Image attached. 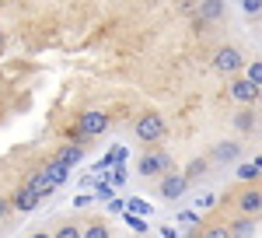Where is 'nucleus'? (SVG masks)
<instances>
[{"label": "nucleus", "instance_id": "39448f33", "mask_svg": "<svg viewBox=\"0 0 262 238\" xmlns=\"http://www.w3.org/2000/svg\"><path fill=\"white\" fill-rule=\"evenodd\" d=\"M227 95L238 102V105H255L259 102V84H252L248 77H234L231 88H227Z\"/></svg>", "mask_w": 262, "mask_h": 238}, {"label": "nucleus", "instance_id": "0eeeda50", "mask_svg": "<svg viewBox=\"0 0 262 238\" xmlns=\"http://www.w3.org/2000/svg\"><path fill=\"white\" fill-rule=\"evenodd\" d=\"M234 203H238V214H242V217H259V210H262V193H259V186H248V189H242Z\"/></svg>", "mask_w": 262, "mask_h": 238}, {"label": "nucleus", "instance_id": "423d86ee", "mask_svg": "<svg viewBox=\"0 0 262 238\" xmlns=\"http://www.w3.org/2000/svg\"><path fill=\"white\" fill-rule=\"evenodd\" d=\"M210 161H213V165H238V161H242V144H238V140H221V144H213Z\"/></svg>", "mask_w": 262, "mask_h": 238}, {"label": "nucleus", "instance_id": "412c9836", "mask_svg": "<svg viewBox=\"0 0 262 238\" xmlns=\"http://www.w3.org/2000/svg\"><path fill=\"white\" fill-rule=\"evenodd\" d=\"M7 217H11V200L0 196V221H7Z\"/></svg>", "mask_w": 262, "mask_h": 238}, {"label": "nucleus", "instance_id": "4be33fe9", "mask_svg": "<svg viewBox=\"0 0 262 238\" xmlns=\"http://www.w3.org/2000/svg\"><path fill=\"white\" fill-rule=\"evenodd\" d=\"M182 221H185V224H200V217H196L192 210H182Z\"/></svg>", "mask_w": 262, "mask_h": 238}, {"label": "nucleus", "instance_id": "ddd939ff", "mask_svg": "<svg viewBox=\"0 0 262 238\" xmlns=\"http://www.w3.org/2000/svg\"><path fill=\"white\" fill-rule=\"evenodd\" d=\"M196 11H200L203 21H221L224 11H227V4H224V0H200V7H196Z\"/></svg>", "mask_w": 262, "mask_h": 238}, {"label": "nucleus", "instance_id": "1a4fd4ad", "mask_svg": "<svg viewBox=\"0 0 262 238\" xmlns=\"http://www.w3.org/2000/svg\"><path fill=\"white\" fill-rule=\"evenodd\" d=\"M234 130H238V133H255V130H259V112H255L252 105H242V109L234 112Z\"/></svg>", "mask_w": 262, "mask_h": 238}, {"label": "nucleus", "instance_id": "2eb2a0df", "mask_svg": "<svg viewBox=\"0 0 262 238\" xmlns=\"http://www.w3.org/2000/svg\"><path fill=\"white\" fill-rule=\"evenodd\" d=\"M81 224H74V221H67V224H60L56 231H53V238H81Z\"/></svg>", "mask_w": 262, "mask_h": 238}, {"label": "nucleus", "instance_id": "6e6552de", "mask_svg": "<svg viewBox=\"0 0 262 238\" xmlns=\"http://www.w3.org/2000/svg\"><path fill=\"white\" fill-rule=\"evenodd\" d=\"M77 130H81V137H98V133L108 130V116L98 112V109H91V112H84V116H81Z\"/></svg>", "mask_w": 262, "mask_h": 238}, {"label": "nucleus", "instance_id": "f3484780", "mask_svg": "<svg viewBox=\"0 0 262 238\" xmlns=\"http://www.w3.org/2000/svg\"><path fill=\"white\" fill-rule=\"evenodd\" d=\"M245 67H248V74H245V77L262 88V60H252V63H245Z\"/></svg>", "mask_w": 262, "mask_h": 238}, {"label": "nucleus", "instance_id": "f257e3e1", "mask_svg": "<svg viewBox=\"0 0 262 238\" xmlns=\"http://www.w3.org/2000/svg\"><path fill=\"white\" fill-rule=\"evenodd\" d=\"M133 133H137V140H143V144H158V140L168 133V123H164V116H158V112H147V116L137 119Z\"/></svg>", "mask_w": 262, "mask_h": 238}, {"label": "nucleus", "instance_id": "6ab92c4d", "mask_svg": "<svg viewBox=\"0 0 262 238\" xmlns=\"http://www.w3.org/2000/svg\"><path fill=\"white\" fill-rule=\"evenodd\" d=\"M81 238H108V228L105 224H88L81 231Z\"/></svg>", "mask_w": 262, "mask_h": 238}, {"label": "nucleus", "instance_id": "aec40b11", "mask_svg": "<svg viewBox=\"0 0 262 238\" xmlns=\"http://www.w3.org/2000/svg\"><path fill=\"white\" fill-rule=\"evenodd\" d=\"M242 7H245V14L259 18V11H262V0H242Z\"/></svg>", "mask_w": 262, "mask_h": 238}, {"label": "nucleus", "instance_id": "f8f14e48", "mask_svg": "<svg viewBox=\"0 0 262 238\" xmlns=\"http://www.w3.org/2000/svg\"><path fill=\"white\" fill-rule=\"evenodd\" d=\"M255 231H259V217H238L234 224H227L231 238H255Z\"/></svg>", "mask_w": 262, "mask_h": 238}, {"label": "nucleus", "instance_id": "9b49d317", "mask_svg": "<svg viewBox=\"0 0 262 238\" xmlns=\"http://www.w3.org/2000/svg\"><path fill=\"white\" fill-rule=\"evenodd\" d=\"M259 172H262L259 158H252V161H238V165H234V179H242L245 186H255V182H259Z\"/></svg>", "mask_w": 262, "mask_h": 238}, {"label": "nucleus", "instance_id": "dca6fc26", "mask_svg": "<svg viewBox=\"0 0 262 238\" xmlns=\"http://www.w3.org/2000/svg\"><path fill=\"white\" fill-rule=\"evenodd\" d=\"M206 168H210V161H206V158H200V161H192V165H189V168H185L182 175H185V179H200L203 172H206Z\"/></svg>", "mask_w": 262, "mask_h": 238}, {"label": "nucleus", "instance_id": "7ed1b4c3", "mask_svg": "<svg viewBox=\"0 0 262 238\" xmlns=\"http://www.w3.org/2000/svg\"><path fill=\"white\" fill-rule=\"evenodd\" d=\"M143 179H161L164 172H171V158L164 151H147L140 158V168H137Z\"/></svg>", "mask_w": 262, "mask_h": 238}, {"label": "nucleus", "instance_id": "b1692460", "mask_svg": "<svg viewBox=\"0 0 262 238\" xmlns=\"http://www.w3.org/2000/svg\"><path fill=\"white\" fill-rule=\"evenodd\" d=\"M4 46H7V35H4V28H0V49H4Z\"/></svg>", "mask_w": 262, "mask_h": 238}, {"label": "nucleus", "instance_id": "20e7f679", "mask_svg": "<svg viewBox=\"0 0 262 238\" xmlns=\"http://www.w3.org/2000/svg\"><path fill=\"white\" fill-rule=\"evenodd\" d=\"M185 189H189V179L182 175V172H164V175L158 179V193H161L164 200L185 196Z\"/></svg>", "mask_w": 262, "mask_h": 238}, {"label": "nucleus", "instance_id": "4468645a", "mask_svg": "<svg viewBox=\"0 0 262 238\" xmlns=\"http://www.w3.org/2000/svg\"><path fill=\"white\" fill-rule=\"evenodd\" d=\"M56 161H60L63 168H74V165L84 161V147H63L60 154H56Z\"/></svg>", "mask_w": 262, "mask_h": 238}, {"label": "nucleus", "instance_id": "a211bd4d", "mask_svg": "<svg viewBox=\"0 0 262 238\" xmlns=\"http://www.w3.org/2000/svg\"><path fill=\"white\" fill-rule=\"evenodd\" d=\"M200 238H231V235H227V224H210L200 231Z\"/></svg>", "mask_w": 262, "mask_h": 238}, {"label": "nucleus", "instance_id": "f03ea898", "mask_svg": "<svg viewBox=\"0 0 262 238\" xmlns=\"http://www.w3.org/2000/svg\"><path fill=\"white\" fill-rule=\"evenodd\" d=\"M245 63H248V60H245V53L238 46H221V49L213 53V70H217V74H238Z\"/></svg>", "mask_w": 262, "mask_h": 238}, {"label": "nucleus", "instance_id": "9d476101", "mask_svg": "<svg viewBox=\"0 0 262 238\" xmlns=\"http://www.w3.org/2000/svg\"><path fill=\"white\" fill-rule=\"evenodd\" d=\"M35 207H39V196H35V189L25 182L18 193H14V200H11V210H25V214H28V210H35Z\"/></svg>", "mask_w": 262, "mask_h": 238}, {"label": "nucleus", "instance_id": "5701e85b", "mask_svg": "<svg viewBox=\"0 0 262 238\" xmlns=\"http://www.w3.org/2000/svg\"><path fill=\"white\" fill-rule=\"evenodd\" d=\"M32 238H53V235H49V231H35Z\"/></svg>", "mask_w": 262, "mask_h": 238}]
</instances>
